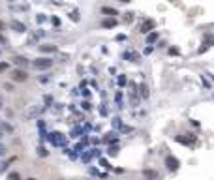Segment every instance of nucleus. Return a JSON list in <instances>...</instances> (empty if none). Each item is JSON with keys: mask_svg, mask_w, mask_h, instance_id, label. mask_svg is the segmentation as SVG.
<instances>
[{"mask_svg": "<svg viewBox=\"0 0 214 180\" xmlns=\"http://www.w3.org/2000/svg\"><path fill=\"white\" fill-rule=\"evenodd\" d=\"M51 66H53L51 58H38V60H34V68H36V70H49Z\"/></svg>", "mask_w": 214, "mask_h": 180, "instance_id": "1", "label": "nucleus"}, {"mask_svg": "<svg viewBox=\"0 0 214 180\" xmlns=\"http://www.w3.org/2000/svg\"><path fill=\"white\" fill-rule=\"evenodd\" d=\"M11 77H13V81L23 83V81H26V71H23V70H15L13 73H11Z\"/></svg>", "mask_w": 214, "mask_h": 180, "instance_id": "2", "label": "nucleus"}, {"mask_svg": "<svg viewBox=\"0 0 214 180\" xmlns=\"http://www.w3.org/2000/svg\"><path fill=\"white\" fill-rule=\"evenodd\" d=\"M165 163H167V167H169V169H177V167H178V161H177V158H173V156H167Z\"/></svg>", "mask_w": 214, "mask_h": 180, "instance_id": "3", "label": "nucleus"}, {"mask_svg": "<svg viewBox=\"0 0 214 180\" xmlns=\"http://www.w3.org/2000/svg\"><path fill=\"white\" fill-rule=\"evenodd\" d=\"M11 28L17 30V32H25V25L19 22V21H11Z\"/></svg>", "mask_w": 214, "mask_h": 180, "instance_id": "4", "label": "nucleus"}, {"mask_svg": "<svg viewBox=\"0 0 214 180\" xmlns=\"http://www.w3.org/2000/svg\"><path fill=\"white\" fill-rule=\"evenodd\" d=\"M154 26V22L152 21H146L145 25H141V32H149V28H152Z\"/></svg>", "mask_w": 214, "mask_h": 180, "instance_id": "5", "label": "nucleus"}, {"mask_svg": "<svg viewBox=\"0 0 214 180\" xmlns=\"http://www.w3.org/2000/svg\"><path fill=\"white\" fill-rule=\"evenodd\" d=\"M15 60V64H19V66H25L26 64V58H23V56H17V58H13Z\"/></svg>", "mask_w": 214, "mask_h": 180, "instance_id": "6", "label": "nucleus"}, {"mask_svg": "<svg viewBox=\"0 0 214 180\" xmlns=\"http://www.w3.org/2000/svg\"><path fill=\"white\" fill-rule=\"evenodd\" d=\"M101 11H103V13H109V15H117V11L113 9V8H103Z\"/></svg>", "mask_w": 214, "mask_h": 180, "instance_id": "7", "label": "nucleus"}, {"mask_svg": "<svg viewBox=\"0 0 214 180\" xmlns=\"http://www.w3.org/2000/svg\"><path fill=\"white\" fill-rule=\"evenodd\" d=\"M103 26H115V19H107V21H103Z\"/></svg>", "mask_w": 214, "mask_h": 180, "instance_id": "8", "label": "nucleus"}, {"mask_svg": "<svg viewBox=\"0 0 214 180\" xmlns=\"http://www.w3.org/2000/svg\"><path fill=\"white\" fill-rule=\"evenodd\" d=\"M38 112H40V109H30V111H26V116H34Z\"/></svg>", "mask_w": 214, "mask_h": 180, "instance_id": "9", "label": "nucleus"}, {"mask_svg": "<svg viewBox=\"0 0 214 180\" xmlns=\"http://www.w3.org/2000/svg\"><path fill=\"white\" fill-rule=\"evenodd\" d=\"M41 51H54V45H41Z\"/></svg>", "mask_w": 214, "mask_h": 180, "instance_id": "10", "label": "nucleus"}, {"mask_svg": "<svg viewBox=\"0 0 214 180\" xmlns=\"http://www.w3.org/2000/svg\"><path fill=\"white\" fill-rule=\"evenodd\" d=\"M9 180H19V175H15V173L9 175Z\"/></svg>", "mask_w": 214, "mask_h": 180, "instance_id": "11", "label": "nucleus"}, {"mask_svg": "<svg viewBox=\"0 0 214 180\" xmlns=\"http://www.w3.org/2000/svg\"><path fill=\"white\" fill-rule=\"evenodd\" d=\"M4 70H8V64L2 62V64H0V71H4Z\"/></svg>", "mask_w": 214, "mask_h": 180, "instance_id": "12", "label": "nucleus"}, {"mask_svg": "<svg viewBox=\"0 0 214 180\" xmlns=\"http://www.w3.org/2000/svg\"><path fill=\"white\" fill-rule=\"evenodd\" d=\"M154 40H156V34H150V36H149V41H150V43H152V41H154Z\"/></svg>", "mask_w": 214, "mask_h": 180, "instance_id": "13", "label": "nucleus"}, {"mask_svg": "<svg viewBox=\"0 0 214 180\" xmlns=\"http://www.w3.org/2000/svg\"><path fill=\"white\" fill-rule=\"evenodd\" d=\"M0 154H4V146L2 144H0Z\"/></svg>", "mask_w": 214, "mask_h": 180, "instance_id": "14", "label": "nucleus"}, {"mask_svg": "<svg viewBox=\"0 0 214 180\" xmlns=\"http://www.w3.org/2000/svg\"><path fill=\"white\" fill-rule=\"evenodd\" d=\"M2 28H4V22H2V21H0V30H2Z\"/></svg>", "mask_w": 214, "mask_h": 180, "instance_id": "15", "label": "nucleus"}, {"mask_svg": "<svg viewBox=\"0 0 214 180\" xmlns=\"http://www.w3.org/2000/svg\"><path fill=\"white\" fill-rule=\"evenodd\" d=\"M120 2H130V0H120Z\"/></svg>", "mask_w": 214, "mask_h": 180, "instance_id": "16", "label": "nucleus"}, {"mask_svg": "<svg viewBox=\"0 0 214 180\" xmlns=\"http://www.w3.org/2000/svg\"><path fill=\"white\" fill-rule=\"evenodd\" d=\"M0 41H4V38H2V36H0Z\"/></svg>", "mask_w": 214, "mask_h": 180, "instance_id": "17", "label": "nucleus"}, {"mask_svg": "<svg viewBox=\"0 0 214 180\" xmlns=\"http://www.w3.org/2000/svg\"><path fill=\"white\" fill-rule=\"evenodd\" d=\"M0 107H2V101H0Z\"/></svg>", "mask_w": 214, "mask_h": 180, "instance_id": "18", "label": "nucleus"}, {"mask_svg": "<svg viewBox=\"0 0 214 180\" xmlns=\"http://www.w3.org/2000/svg\"><path fill=\"white\" fill-rule=\"evenodd\" d=\"M28 180H34V178H28Z\"/></svg>", "mask_w": 214, "mask_h": 180, "instance_id": "19", "label": "nucleus"}, {"mask_svg": "<svg viewBox=\"0 0 214 180\" xmlns=\"http://www.w3.org/2000/svg\"><path fill=\"white\" fill-rule=\"evenodd\" d=\"M0 135H2V133H0Z\"/></svg>", "mask_w": 214, "mask_h": 180, "instance_id": "20", "label": "nucleus"}]
</instances>
